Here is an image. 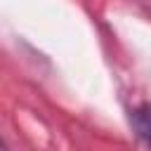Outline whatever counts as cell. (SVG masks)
Returning <instances> with one entry per match:
<instances>
[{"mask_svg": "<svg viewBox=\"0 0 151 151\" xmlns=\"http://www.w3.org/2000/svg\"><path fill=\"white\" fill-rule=\"evenodd\" d=\"M132 120H134V127H137L139 137L146 139V144L151 146V106H142V109H137L134 116H132Z\"/></svg>", "mask_w": 151, "mask_h": 151, "instance_id": "cell-1", "label": "cell"}, {"mask_svg": "<svg viewBox=\"0 0 151 151\" xmlns=\"http://www.w3.org/2000/svg\"><path fill=\"white\" fill-rule=\"evenodd\" d=\"M0 151H7V146L2 144V139H0Z\"/></svg>", "mask_w": 151, "mask_h": 151, "instance_id": "cell-2", "label": "cell"}]
</instances>
